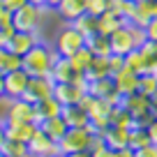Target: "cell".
<instances>
[{"instance_id": "obj_40", "label": "cell", "mask_w": 157, "mask_h": 157, "mask_svg": "<svg viewBox=\"0 0 157 157\" xmlns=\"http://www.w3.org/2000/svg\"><path fill=\"white\" fill-rule=\"evenodd\" d=\"M134 157H157V143H148V146L134 150Z\"/></svg>"}, {"instance_id": "obj_39", "label": "cell", "mask_w": 157, "mask_h": 157, "mask_svg": "<svg viewBox=\"0 0 157 157\" xmlns=\"http://www.w3.org/2000/svg\"><path fill=\"white\" fill-rule=\"evenodd\" d=\"M16 33V28H14V25H2V28H0V46H2V49H5V46H7V42H10V39H12V35H14Z\"/></svg>"}, {"instance_id": "obj_54", "label": "cell", "mask_w": 157, "mask_h": 157, "mask_svg": "<svg viewBox=\"0 0 157 157\" xmlns=\"http://www.w3.org/2000/svg\"><path fill=\"white\" fill-rule=\"evenodd\" d=\"M2 56H5V49H2V46H0V60H2Z\"/></svg>"}, {"instance_id": "obj_1", "label": "cell", "mask_w": 157, "mask_h": 157, "mask_svg": "<svg viewBox=\"0 0 157 157\" xmlns=\"http://www.w3.org/2000/svg\"><path fill=\"white\" fill-rule=\"evenodd\" d=\"M56 58H58V53H56L53 46L39 42V44H35L28 53L21 56V63H23L21 69L28 72V76H49Z\"/></svg>"}, {"instance_id": "obj_49", "label": "cell", "mask_w": 157, "mask_h": 157, "mask_svg": "<svg viewBox=\"0 0 157 157\" xmlns=\"http://www.w3.org/2000/svg\"><path fill=\"white\" fill-rule=\"evenodd\" d=\"M5 123H0V146H2V143H5Z\"/></svg>"}, {"instance_id": "obj_5", "label": "cell", "mask_w": 157, "mask_h": 157, "mask_svg": "<svg viewBox=\"0 0 157 157\" xmlns=\"http://www.w3.org/2000/svg\"><path fill=\"white\" fill-rule=\"evenodd\" d=\"M120 106L127 109V111L132 113L136 127H146V125L152 120V113H150V97H146V95L139 93V90H136V93H132V95H127V97H123Z\"/></svg>"}, {"instance_id": "obj_41", "label": "cell", "mask_w": 157, "mask_h": 157, "mask_svg": "<svg viewBox=\"0 0 157 157\" xmlns=\"http://www.w3.org/2000/svg\"><path fill=\"white\" fill-rule=\"evenodd\" d=\"M0 2H2V7H5V10H10L12 14H14L16 10H21L23 5H28V0H0Z\"/></svg>"}, {"instance_id": "obj_17", "label": "cell", "mask_w": 157, "mask_h": 157, "mask_svg": "<svg viewBox=\"0 0 157 157\" xmlns=\"http://www.w3.org/2000/svg\"><path fill=\"white\" fill-rule=\"evenodd\" d=\"M111 78H113L116 90L120 93V97H127V95H132V93H136V90H139V74L129 72L127 67L118 69Z\"/></svg>"}, {"instance_id": "obj_28", "label": "cell", "mask_w": 157, "mask_h": 157, "mask_svg": "<svg viewBox=\"0 0 157 157\" xmlns=\"http://www.w3.org/2000/svg\"><path fill=\"white\" fill-rule=\"evenodd\" d=\"M86 46L90 49L93 56H104V58L111 56V44H109L106 35H93V37H88L86 39Z\"/></svg>"}, {"instance_id": "obj_22", "label": "cell", "mask_w": 157, "mask_h": 157, "mask_svg": "<svg viewBox=\"0 0 157 157\" xmlns=\"http://www.w3.org/2000/svg\"><path fill=\"white\" fill-rule=\"evenodd\" d=\"M60 118L65 120V125H67V127H88V125H90L86 109H81L78 104L63 106V113H60Z\"/></svg>"}, {"instance_id": "obj_8", "label": "cell", "mask_w": 157, "mask_h": 157, "mask_svg": "<svg viewBox=\"0 0 157 157\" xmlns=\"http://www.w3.org/2000/svg\"><path fill=\"white\" fill-rule=\"evenodd\" d=\"M53 88H56V81L51 76H30L23 99L30 104H37L46 97H53Z\"/></svg>"}, {"instance_id": "obj_23", "label": "cell", "mask_w": 157, "mask_h": 157, "mask_svg": "<svg viewBox=\"0 0 157 157\" xmlns=\"http://www.w3.org/2000/svg\"><path fill=\"white\" fill-rule=\"evenodd\" d=\"M35 111H37V125H39L42 120H46V118H58L60 113H63V104L56 97H46V99L35 104Z\"/></svg>"}, {"instance_id": "obj_14", "label": "cell", "mask_w": 157, "mask_h": 157, "mask_svg": "<svg viewBox=\"0 0 157 157\" xmlns=\"http://www.w3.org/2000/svg\"><path fill=\"white\" fill-rule=\"evenodd\" d=\"M25 146H28V152H30V155H35V157H49V155L60 152L58 150V143H56L53 139H49L39 127H37V132L33 134V139H30Z\"/></svg>"}, {"instance_id": "obj_36", "label": "cell", "mask_w": 157, "mask_h": 157, "mask_svg": "<svg viewBox=\"0 0 157 157\" xmlns=\"http://www.w3.org/2000/svg\"><path fill=\"white\" fill-rule=\"evenodd\" d=\"M88 152H90V157H113V150L102 141V136H99V134H95L93 146H90Z\"/></svg>"}, {"instance_id": "obj_52", "label": "cell", "mask_w": 157, "mask_h": 157, "mask_svg": "<svg viewBox=\"0 0 157 157\" xmlns=\"http://www.w3.org/2000/svg\"><path fill=\"white\" fill-rule=\"evenodd\" d=\"M49 157H65L63 152H56V155H49Z\"/></svg>"}, {"instance_id": "obj_9", "label": "cell", "mask_w": 157, "mask_h": 157, "mask_svg": "<svg viewBox=\"0 0 157 157\" xmlns=\"http://www.w3.org/2000/svg\"><path fill=\"white\" fill-rule=\"evenodd\" d=\"M39 19H42V7H35L28 2L12 14V25L16 30L30 33V30H39Z\"/></svg>"}, {"instance_id": "obj_16", "label": "cell", "mask_w": 157, "mask_h": 157, "mask_svg": "<svg viewBox=\"0 0 157 157\" xmlns=\"http://www.w3.org/2000/svg\"><path fill=\"white\" fill-rule=\"evenodd\" d=\"M155 16H157V0H134V12L129 23L146 28Z\"/></svg>"}, {"instance_id": "obj_47", "label": "cell", "mask_w": 157, "mask_h": 157, "mask_svg": "<svg viewBox=\"0 0 157 157\" xmlns=\"http://www.w3.org/2000/svg\"><path fill=\"white\" fill-rule=\"evenodd\" d=\"M58 5H60V0H44V7H46V10H56Z\"/></svg>"}, {"instance_id": "obj_15", "label": "cell", "mask_w": 157, "mask_h": 157, "mask_svg": "<svg viewBox=\"0 0 157 157\" xmlns=\"http://www.w3.org/2000/svg\"><path fill=\"white\" fill-rule=\"evenodd\" d=\"M51 78H53L56 83H74L78 76H83V74H78L76 69H74L72 60L65 58V56H58V58L53 60V67H51Z\"/></svg>"}, {"instance_id": "obj_24", "label": "cell", "mask_w": 157, "mask_h": 157, "mask_svg": "<svg viewBox=\"0 0 157 157\" xmlns=\"http://www.w3.org/2000/svg\"><path fill=\"white\" fill-rule=\"evenodd\" d=\"M37 127L42 129V132H44L49 139H53L56 143H58L60 139L65 136V132L69 129L67 125H65V120H63L60 116H58V118H46V120H42V123H39Z\"/></svg>"}, {"instance_id": "obj_10", "label": "cell", "mask_w": 157, "mask_h": 157, "mask_svg": "<svg viewBox=\"0 0 157 157\" xmlns=\"http://www.w3.org/2000/svg\"><path fill=\"white\" fill-rule=\"evenodd\" d=\"M88 95L93 97H99V99H106L111 106H118V104L123 102L120 93L116 90L113 86V78L106 76V78H97V81H88Z\"/></svg>"}, {"instance_id": "obj_42", "label": "cell", "mask_w": 157, "mask_h": 157, "mask_svg": "<svg viewBox=\"0 0 157 157\" xmlns=\"http://www.w3.org/2000/svg\"><path fill=\"white\" fill-rule=\"evenodd\" d=\"M143 30H146V37L150 39V42H157V16H155V19H152Z\"/></svg>"}, {"instance_id": "obj_6", "label": "cell", "mask_w": 157, "mask_h": 157, "mask_svg": "<svg viewBox=\"0 0 157 157\" xmlns=\"http://www.w3.org/2000/svg\"><path fill=\"white\" fill-rule=\"evenodd\" d=\"M88 93V78L78 76L74 83H56L53 88V97L58 99L63 106H72L83 99V95Z\"/></svg>"}, {"instance_id": "obj_18", "label": "cell", "mask_w": 157, "mask_h": 157, "mask_svg": "<svg viewBox=\"0 0 157 157\" xmlns=\"http://www.w3.org/2000/svg\"><path fill=\"white\" fill-rule=\"evenodd\" d=\"M37 132L35 123H5V136L19 143H28L33 134Z\"/></svg>"}, {"instance_id": "obj_55", "label": "cell", "mask_w": 157, "mask_h": 157, "mask_svg": "<svg viewBox=\"0 0 157 157\" xmlns=\"http://www.w3.org/2000/svg\"><path fill=\"white\" fill-rule=\"evenodd\" d=\"M0 157H2V155H0Z\"/></svg>"}, {"instance_id": "obj_37", "label": "cell", "mask_w": 157, "mask_h": 157, "mask_svg": "<svg viewBox=\"0 0 157 157\" xmlns=\"http://www.w3.org/2000/svg\"><path fill=\"white\" fill-rule=\"evenodd\" d=\"M106 5H109V0H88L86 2V12L90 16H102L106 12Z\"/></svg>"}, {"instance_id": "obj_25", "label": "cell", "mask_w": 157, "mask_h": 157, "mask_svg": "<svg viewBox=\"0 0 157 157\" xmlns=\"http://www.w3.org/2000/svg\"><path fill=\"white\" fill-rule=\"evenodd\" d=\"M139 53H141L143 65H146V74H157V42L146 39L139 46Z\"/></svg>"}, {"instance_id": "obj_35", "label": "cell", "mask_w": 157, "mask_h": 157, "mask_svg": "<svg viewBox=\"0 0 157 157\" xmlns=\"http://www.w3.org/2000/svg\"><path fill=\"white\" fill-rule=\"evenodd\" d=\"M21 56L12 53V51L5 49V56H2V60H0V72L7 74V72H16V69H21Z\"/></svg>"}, {"instance_id": "obj_50", "label": "cell", "mask_w": 157, "mask_h": 157, "mask_svg": "<svg viewBox=\"0 0 157 157\" xmlns=\"http://www.w3.org/2000/svg\"><path fill=\"white\" fill-rule=\"evenodd\" d=\"M65 157H90V152L86 150V152H69V155H65Z\"/></svg>"}, {"instance_id": "obj_19", "label": "cell", "mask_w": 157, "mask_h": 157, "mask_svg": "<svg viewBox=\"0 0 157 157\" xmlns=\"http://www.w3.org/2000/svg\"><path fill=\"white\" fill-rule=\"evenodd\" d=\"M86 2L88 0H60V5L56 7V12H58V16L65 23H72L81 14H86Z\"/></svg>"}, {"instance_id": "obj_27", "label": "cell", "mask_w": 157, "mask_h": 157, "mask_svg": "<svg viewBox=\"0 0 157 157\" xmlns=\"http://www.w3.org/2000/svg\"><path fill=\"white\" fill-rule=\"evenodd\" d=\"M109 123H111L113 127H123V129L136 127V123H134V118H132V113H129L127 109H123L120 104L111 109V118H109Z\"/></svg>"}, {"instance_id": "obj_12", "label": "cell", "mask_w": 157, "mask_h": 157, "mask_svg": "<svg viewBox=\"0 0 157 157\" xmlns=\"http://www.w3.org/2000/svg\"><path fill=\"white\" fill-rule=\"evenodd\" d=\"M39 42H42V37H39V30H30V33L16 30V33L12 35V39L7 42L5 49L12 51V53H16V56H23V53H28V51L33 49L35 44H39Z\"/></svg>"}, {"instance_id": "obj_32", "label": "cell", "mask_w": 157, "mask_h": 157, "mask_svg": "<svg viewBox=\"0 0 157 157\" xmlns=\"http://www.w3.org/2000/svg\"><path fill=\"white\" fill-rule=\"evenodd\" d=\"M125 58V67L129 69V72H134V74H146V65H143V58H141V53H139V49H134V51H129L127 56H123Z\"/></svg>"}, {"instance_id": "obj_2", "label": "cell", "mask_w": 157, "mask_h": 157, "mask_svg": "<svg viewBox=\"0 0 157 157\" xmlns=\"http://www.w3.org/2000/svg\"><path fill=\"white\" fill-rule=\"evenodd\" d=\"M78 106L86 109V113H88V120H90V127L95 129V134H102L104 129L109 127V118H111V104L106 102V99H99V97H93V95L86 93L83 99L78 102Z\"/></svg>"}, {"instance_id": "obj_3", "label": "cell", "mask_w": 157, "mask_h": 157, "mask_svg": "<svg viewBox=\"0 0 157 157\" xmlns=\"http://www.w3.org/2000/svg\"><path fill=\"white\" fill-rule=\"evenodd\" d=\"M95 139V129L90 127H69L65 132V136L58 141V150L63 155H69V152H86L90 150Z\"/></svg>"}, {"instance_id": "obj_51", "label": "cell", "mask_w": 157, "mask_h": 157, "mask_svg": "<svg viewBox=\"0 0 157 157\" xmlns=\"http://www.w3.org/2000/svg\"><path fill=\"white\" fill-rule=\"evenodd\" d=\"M30 5H35V7H42V10H44V0H28Z\"/></svg>"}, {"instance_id": "obj_45", "label": "cell", "mask_w": 157, "mask_h": 157, "mask_svg": "<svg viewBox=\"0 0 157 157\" xmlns=\"http://www.w3.org/2000/svg\"><path fill=\"white\" fill-rule=\"evenodd\" d=\"M113 157H134L132 148H123V150H113Z\"/></svg>"}, {"instance_id": "obj_33", "label": "cell", "mask_w": 157, "mask_h": 157, "mask_svg": "<svg viewBox=\"0 0 157 157\" xmlns=\"http://www.w3.org/2000/svg\"><path fill=\"white\" fill-rule=\"evenodd\" d=\"M23 152H28V146L19 143V141H12V139H5V143L0 146V155L2 157H19Z\"/></svg>"}, {"instance_id": "obj_53", "label": "cell", "mask_w": 157, "mask_h": 157, "mask_svg": "<svg viewBox=\"0 0 157 157\" xmlns=\"http://www.w3.org/2000/svg\"><path fill=\"white\" fill-rule=\"evenodd\" d=\"M19 157H35V155H30V152H23V155H19Z\"/></svg>"}, {"instance_id": "obj_48", "label": "cell", "mask_w": 157, "mask_h": 157, "mask_svg": "<svg viewBox=\"0 0 157 157\" xmlns=\"http://www.w3.org/2000/svg\"><path fill=\"white\" fill-rule=\"evenodd\" d=\"M0 99H5V74L0 72Z\"/></svg>"}, {"instance_id": "obj_13", "label": "cell", "mask_w": 157, "mask_h": 157, "mask_svg": "<svg viewBox=\"0 0 157 157\" xmlns=\"http://www.w3.org/2000/svg\"><path fill=\"white\" fill-rule=\"evenodd\" d=\"M28 72L16 69V72H7L5 74V99H19L25 95L28 90Z\"/></svg>"}, {"instance_id": "obj_4", "label": "cell", "mask_w": 157, "mask_h": 157, "mask_svg": "<svg viewBox=\"0 0 157 157\" xmlns=\"http://www.w3.org/2000/svg\"><path fill=\"white\" fill-rule=\"evenodd\" d=\"M86 46V37L74 28L72 23H65V28H60V33L56 35L53 49L58 56H65V58H72L78 49Z\"/></svg>"}, {"instance_id": "obj_20", "label": "cell", "mask_w": 157, "mask_h": 157, "mask_svg": "<svg viewBox=\"0 0 157 157\" xmlns=\"http://www.w3.org/2000/svg\"><path fill=\"white\" fill-rule=\"evenodd\" d=\"M99 136H102V141L106 143L111 150H123V148H127L129 129H123V127H113V125H109V127L104 129Z\"/></svg>"}, {"instance_id": "obj_26", "label": "cell", "mask_w": 157, "mask_h": 157, "mask_svg": "<svg viewBox=\"0 0 157 157\" xmlns=\"http://www.w3.org/2000/svg\"><path fill=\"white\" fill-rule=\"evenodd\" d=\"M83 76L88 78V81H97V78L111 76V69H109V58H104V56H95L93 63H90V67L86 69Z\"/></svg>"}, {"instance_id": "obj_29", "label": "cell", "mask_w": 157, "mask_h": 157, "mask_svg": "<svg viewBox=\"0 0 157 157\" xmlns=\"http://www.w3.org/2000/svg\"><path fill=\"white\" fill-rule=\"evenodd\" d=\"M72 25H74L81 35H83L86 39L93 37V35H97V16H90L88 12H86V14H81L76 21H72Z\"/></svg>"}, {"instance_id": "obj_44", "label": "cell", "mask_w": 157, "mask_h": 157, "mask_svg": "<svg viewBox=\"0 0 157 157\" xmlns=\"http://www.w3.org/2000/svg\"><path fill=\"white\" fill-rule=\"evenodd\" d=\"M10 23H12V12L5 10L2 2H0V28H2V25H10Z\"/></svg>"}, {"instance_id": "obj_43", "label": "cell", "mask_w": 157, "mask_h": 157, "mask_svg": "<svg viewBox=\"0 0 157 157\" xmlns=\"http://www.w3.org/2000/svg\"><path fill=\"white\" fill-rule=\"evenodd\" d=\"M146 132H148V139H150V143H157V118H152L150 123L146 125Z\"/></svg>"}, {"instance_id": "obj_11", "label": "cell", "mask_w": 157, "mask_h": 157, "mask_svg": "<svg viewBox=\"0 0 157 157\" xmlns=\"http://www.w3.org/2000/svg\"><path fill=\"white\" fill-rule=\"evenodd\" d=\"M109 44H111V53H116V56H127L129 51L136 49V42H134L129 23H125L123 28H118L113 35H109Z\"/></svg>"}, {"instance_id": "obj_34", "label": "cell", "mask_w": 157, "mask_h": 157, "mask_svg": "<svg viewBox=\"0 0 157 157\" xmlns=\"http://www.w3.org/2000/svg\"><path fill=\"white\" fill-rule=\"evenodd\" d=\"M139 93L152 97L157 93V74H141L139 76Z\"/></svg>"}, {"instance_id": "obj_30", "label": "cell", "mask_w": 157, "mask_h": 157, "mask_svg": "<svg viewBox=\"0 0 157 157\" xmlns=\"http://www.w3.org/2000/svg\"><path fill=\"white\" fill-rule=\"evenodd\" d=\"M93 58H95V56L90 53V49H88V46H83V49H78V51H76V53H74V56H72L69 60H72L74 69H76L78 74H86V69L90 67Z\"/></svg>"}, {"instance_id": "obj_38", "label": "cell", "mask_w": 157, "mask_h": 157, "mask_svg": "<svg viewBox=\"0 0 157 157\" xmlns=\"http://www.w3.org/2000/svg\"><path fill=\"white\" fill-rule=\"evenodd\" d=\"M123 67H125V58H123V56H116V53L109 56V69H111V76L118 72V69H123Z\"/></svg>"}, {"instance_id": "obj_7", "label": "cell", "mask_w": 157, "mask_h": 157, "mask_svg": "<svg viewBox=\"0 0 157 157\" xmlns=\"http://www.w3.org/2000/svg\"><path fill=\"white\" fill-rule=\"evenodd\" d=\"M7 111H5V123H35L37 125V111L35 104L25 102L23 97L19 99H7Z\"/></svg>"}, {"instance_id": "obj_31", "label": "cell", "mask_w": 157, "mask_h": 157, "mask_svg": "<svg viewBox=\"0 0 157 157\" xmlns=\"http://www.w3.org/2000/svg\"><path fill=\"white\" fill-rule=\"evenodd\" d=\"M148 143H150V139H148V132H146V127H132V129H129L127 148H132V150H139V148L148 146Z\"/></svg>"}, {"instance_id": "obj_46", "label": "cell", "mask_w": 157, "mask_h": 157, "mask_svg": "<svg viewBox=\"0 0 157 157\" xmlns=\"http://www.w3.org/2000/svg\"><path fill=\"white\" fill-rule=\"evenodd\" d=\"M150 113H152V118H157V93L150 97Z\"/></svg>"}, {"instance_id": "obj_21", "label": "cell", "mask_w": 157, "mask_h": 157, "mask_svg": "<svg viewBox=\"0 0 157 157\" xmlns=\"http://www.w3.org/2000/svg\"><path fill=\"white\" fill-rule=\"evenodd\" d=\"M127 23V21L123 19L120 14H116V12L106 10L102 16H97V35H113L118 28H123V25Z\"/></svg>"}]
</instances>
